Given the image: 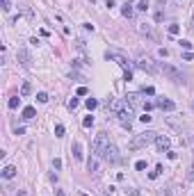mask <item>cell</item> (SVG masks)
<instances>
[{
  "mask_svg": "<svg viewBox=\"0 0 194 196\" xmlns=\"http://www.w3.org/2000/svg\"><path fill=\"white\" fill-rule=\"evenodd\" d=\"M155 137H158V132L153 130H144V132H139V135H135L130 144H128V148L130 151H139V148H146L149 144H153L155 141Z\"/></svg>",
  "mask_w": 194,
  "mask_h": 196,
  "instance_id": "6da1fadb",
  "label": "cell"
},
{
  "mask_svg": "<svg viewBox=\"0 0 194 196\" xmlns=\"http://www.w3.org/2000/svg\"><path fill=\"white\" fill-rule=\"evenodd\" d=\"M105 57H108V59H114L116 64L123 68V80H133V64H130V62H128L123 55H119V53H110V50H108V53H105Z\"/></svg>",
  "mask_w": 194,
  "mask_h": 196,
  "instance_id": "7a4b0ae2",
  "label": "cell"
},
{
  "mask_svg": "<svg viewBox=\"0 0 194 196\" xmlns=\"http://www.w3.org/2000/svg\"><path fill=\"white\" fill-rule=\"evenodd\" d=\"M135 64H137L142 71H146V73H151V76H155L158 73V66H155V62L151 59L149 55H144V53H139L137 57H135Z\"/></svg>",
  "mask_w": 194,
  "mask_h": 196,
  "instance_id": "3957f363",
  "label": "cell"
},
{
  "mask_svg": "<svg viewBox=\"0 0 194 196\" xmlns=\"http://www.w3.org/2000/svg\"><path fill=\"white\" fill-rule=\"evenodd\" d=\"M116 119H119V123H121L126 130H130V128H133V121H135V109L126 103V107H123L121 112L116 114Z\"/></svg>",
  "mask_w": 194,
  "mask_h": 196,
  "instance_id": "277c9868",
  "label": "cell"
},
{
  "mask_svg": "<svg viewBox=\"0 0 194 196\" xmlns=\"http://www.w3.org/2000/svg\"><path fill=\"white\" fill-rule=\"evenodd\" d=\"M110 141L108 139V135H105V132H101V135H96V139H94V155H98V157L103 160V153L108 151V146H110Z\"/></svg>",
  "mask_w": 194,
  "mask_h": 196,
  "instance_id": "5b68a950",
  "label": "cell"
},
{
  "mask_svg": "<svg viewBox=\"0 0 194 196\" xmlns=\"http://www.w3.org/2000/svg\"><path fill=\"white\" fill-rule=\"evenodd\" d=\"M160 71H162L169 80H171V82H176V84L185 82V76H183V73H180L176 66H171V64H162V66H160Z\"/></svg>",
  "mask_w": 194,
  "mask_h": 196,
  "instance_id": "8992f818",
  "label": "cell"
},
{
  "mask_svg": "<svg viewBox=\"0 0 194 196\" xmlns=\"http://www.w3.org/2000/svg\"><path fill=\"white\" fill-rule=\"evenodd\" d=\"M103 160H105V162H110V164H119L121 162V155H119V151H116L114 144H110V146H108V151L103 153Z\"/></svg>",
  "mask_w": 194,
  "mask_h": 196,
  "instance_id": "52a82bcc",
  "label": "cell"
},
{
  "mask_svg": "<svg viewBox=\"0 0 194 196\" xmlns=\"http://www.w3.org/2000/svg\"><path fill=\"white\" fill-rule=\"evenodd\" d=\"M137 30L142 37H149V39H153V41H158V34L153 30V25H149V23H137Z\"/></svg>",
  "mask_w": 194,
  "mask_h": 196,
  "instance_id": "ba28073f",
  "label": "cell"
},
{
  "mask_svg": "<svg viewBox=\"0 0 194 196\" xmlns=\"http://www.w3.org/2000/svg\"><path fill=\"white\" fill-rule=\"evenodd\" d=\"M16 59H19V64L25 66V68L32 66V57H30V53H27L25 48H19V50H16Z\"/></svg>",
  "mask_w": 194,
  "mask_h": 196,
  "instance_id": "9c48e42d",
  "label": "cell"
},
{
  "mask_svg": "<svg viewBox=\"0 0 194 196\" xmlns=\"http://www.w3.org/2000/svg\"><path fill=\"white\" fill-rule=\"evenodd\" d=\"M126 103H128L133 109H135V107H144V100H142V96H139V94H128V96H126Z\"/></svg>",
  "mask_w": 194,
  "mask_h": 196,
  "instance_id": "30bf717a",
  "label": "cell"
},
{
  "mask_svg": "<svg viewBox=\"0 0 194 196\" xmlns=\"http://www.w3.org/2000/svg\"><path fill=\"white\" fill-rule=\"evenodd\" d=\"M158 107H160L162 112H174L176 103L171 100V98H158Z\"/></svg>",
  "mask_w": 194,
  "mask_h": 196,
  "instance_id": "8fae6325",
  "label": "cell"
},
{
  "mask_svg": "<svg viewBox=\"0 0 194 196\" xmlns=\"http://www.w3.org/2000/svg\"><path fill=\"white\" fill-rule=\"evenodd\" d=\"M155 146H158V151H160V153L169 151V137H164V135H158V137H155Z\"/></svg>",
  "mask_w": 194,
  "mask_h": 196,
  "instance_id": "7c38bea8",
  "label": "cell"
},
{
  "mask_svg": "<svg viewBox=\"0 0 194 196\" xmlns=\"http://www.w3.org/2000/svg\"><path fill=\"white\" fill-rule=\"evenodd\" d=\"M87 169H89L91 174H98V171H101V164H98V155H91V157L87 160Z\"/></svg>",
  "mask_w": 194,
  "mask_h": 196,
  "instance_id": "4fadbf2b",
  "label": "cell"
},
{
  "mask_svg": "<svg viewBox=\"0 0 194 196\" xmlns=\"http://www.w3.org/2000/svg\"><path fill=\"white\" fill-rule=\"evenodd\" d=\"M16 176V166H5V169H2V178H5V180H11V178H14Z\"/></svg>",
  "mask_w": 194,
  "mask_h": 196,
  "instance_id": "5bb4252c",
  "label": "cell"
},
{
  "mask_svg": "<svg viewBox=\"0 0 194 196\" xmlns=\"http://www.w3.org/2000/svg\"><path fill=\"white\" fill-rule=\"evenodd\" d=\"M71 155H73L75 160H82V146H80L78 141H75L73 146H71Z\"/></svg>",
  "mask_w": 194,
  "mask_h": 196,
  "instance_id": "9a60e30c",
  "label": "cell"
},
{
  "mask_svg": "<svg viewBox=\"0 0 194 196\" xmlns=\"http://www.w3.org/2000/svg\"><path fill=\"white\" fill-rule=\"evenodd\" d=\"M34 116H37L34 107H23V119H34Z\"/></svg>",
  "mask_w": 194,
  "mask_h": 196,
  "instance_id": "2e32d148",
  "label": "cell"
},
{
  "mask_svg": "<svg viewBox=\"0 0 194 196\" xmlns=\"http://www.w3.org/2000/svg\"><path fill=\"white\" fill-rule=\"evenodd\" d=\"M121 14H123V16H126V18H133V14H135V9H133V7H130V5H128V2H126V5H123V7H121Z\"/></svg>",
  "mask_w": 194,
  "mask_h": 196,
  "instance_id": "e0dca14e",
  "label": "cell"
},
{
  "mask_svg": "<svg viewBox=\"0 0 194 196\" xmlns=\"http://www.w3.org/2000/svg\"><path fill=\"white\" fill-rule=\"evenodd\" d=\"M75 48H78L82 55H87V43H85V39H78V41H75Z\"/></svg>",
  "mask_w": 194,
  "mask_h": 196,
  "instance_id": "ac0fdd59",
  "label": "cell"
},
{
  "mask_svg": "<svg viewBox=\"0 0 194 196\" xmlns=\"http://www.w3.org/2000/svg\"><path fill=\"white\" fill-rule=\"evenodd\" d=\"M167 32H169V34H174V37H176V34L180 32V25H178V23H171V25H167Z\"/></svg>",
  "mask_w": 194,
  "mask_h": 196,
  "instance_id": "d6986e66",
  "label": "cell"
},
{
  "mask_svg": "<svg viewBox=\"0 0 194 196\" xmlns=\"http://www.w3.org/2000/svg\"><path fill=\"white\" fill-rule=\"evenodd\" d=\"M178 46L185 50V53H192V43H190V41H185V39H180V41H178Z\"/></svg>",
  "mask_w": 194,
  "mask_h": 196,
  "instance_id": "ffe728a7",
  "label": "cell"
},
{
  "mask_svg": "<svg viewBox=\"0 0 194 196\" xmlns=\"http://www.w3.org/2000/svg\"><path fill=\"white\" fill-rule=\"evenodd\" d=\"M19 103H21V98L14 96V98H9V100H7V107L9 109H16V107H19Z\"/></svg>",
  "mask_w": 194,
  "mask_h": 196,
  "instance_id": "44dd1931",
  "label": "cell"
},
{
  "mask_svg": "<svg viewBox=\"0 0 194 196\" xmlns=\"http://www.w3.org/2000/svg\"><path fill=\"white\" fill-rule=\"evenodd\" d=\"M30 91H32V84H30V82H23L21 94H23V96H30Z\"/></svg>",
  "mask_w": 194,
  "mask_h": 196,
  "instance_id": "7402d4cb",
  "label": "cell"
},
{
  "mask_svg": "<svg viewBox=\"0 0 194 196\" xmlns=\"http://www.w3.org/2000/svg\"><path fill=\"white\" fill-rule=\"evenodd\" d=\"M85 105L89 107V109H94V107H98V100H96V98H87V103H85Z\"/></svg>",
  "mask_w": 194,
  "mask_h": 196,
  "instance_id": "603a6c76",
  "label": "cell"
},
{
  "mask_svg": "<svg viewBox=\"0 0 194 196\" xmlns=\"http://www.w3.org/2000/svg\"><path fill=\"white\" fill-rule=\"evenodd\" d=\"M78 105H80V100H78V98H71V100H69V109H71V112H73V109L78 107Z\"/></svg>",
  "mask_w": 194,
  "mask_h": 196,
  "instance_id": "cb8c5ba5",
  "label": "cell"
},
{
  "mask_svg": "<svg viewBox=\"0 0 194 196\" xmlns=\"http://www.w3.org/2000/svg\"><path fill=\"white\" fill-rule=\"evenodd\" d=\"M37 100L39 103H46V100H48V94H46V91H39V94H37Z\"/></svg>",
  "mask_w": 194,
  "mask_h": 196,
  "instance_id": "d4e9b609",
  "label": "cell"
},
{
  "mask_svg": "<svg viewBox=\"0 0 194 196\" xmlns=\"http://www.w3.org/2000/svg\"><path fill=\"white\" fill-rule=\"evenodd\" d=\"M82 125H85V128H91V125H94V116H85Z\"/></svg>",
  "mask_w": 194,
  "mask_h": 196,
  "instance_id": "484cf974",
  "label": "cell"
},
{
  "mask_svg": "<svg viewBox=\"0 0 194 196\" xmlns=\"http://www.w3.org/2000/svg\"><path fill=\"white\" fill-rule=\"evenodd\" d=\"M137 9H139V11H146V9H149V2H146V0H139Z\"/></svg>",
  "mask_w": 194,
  "mask_h": 196,
  "instance_id": "4316f807",
  "label": "cell"
},
{
  "mask_svg": "<svg viewBox=\"0 0 194 196\" xmlns=\"http://www.w3.org/2000/svg\"><path fill=\"white\" fill-rule=\"evenodd\" d=\"M160 174H162V164H158V166H155V171H151V178H158Z\"/></svg>",
  "mask_w": 194,
  "mask_h": 196,
  "instance_id": "83f0119b",
  "label": "cell"
},
{
  "mask_svg": "<svg viewBox=\"0 0 194 196\" xmlns=\"http://www.w3.org/2000/svg\"><path fill=\"white\" fill-rule=\"evenodd\" d=\"M55 137H64V125H55Z\"/></svg>",
  "mask_w": 194,
  "mask_h": 196,
  "instance_id": "f1b7e54d",
  "label": "cell"
},
{
  "mask_svg": "<svg viewBox=\"0 0 194 196\" xmlns=\"http://www.w3.org/2000/svg\"><path fill=\"white\" fill-rule=\"evenodd\" d=\"M135 169H137V171H144L146 169V162H144V160H139V162L135 164Z\"/></svg>",
  "mask_w": 194,
  "mask_h": 196,
  "instance_id": "f546056e",
  "label": "cell"
},
{
  "mask_svg": "<svg viewBox=\"0 0 194 196\" xmlns=\"http://www.w3.org/2000/svg\"><path fill=\"white\" fill-rule=\"evenodd\" d=\"M0 5H2V11H9V0H0Z\"/></svg>",
  "mask_w": 194,
  "mask_h": 196,
  "instance_id": "4dcf8cb0",
  "label": "cell"
},
{
  "mask_svg": "<svg viewBox=\"0 0 194 196\" xmlns=\"http://www.w3.org/2000/svg\"><path fill=\"white\" fill-rule=\"evenodd\" d=\"M183 59L185 62H192L194 59V53H183Z\"/></svg>",
  "mask_w": 194,
  "mask_h": 196,
  "instance_id": "1f68e13d",
  "label": "cell"
},
{
  "mask_svg": "<svg viewBox=\"0 0 194 196\" xmlns=\"http://www.w3.org/2000/svg\"><path fill=\"white\" fill-rule=\"evenodd\" d=\"M144 94H146V96H153L155 89H153V87H144Z\"/></svg>",
  "mask_w": 194,
  "mask_h": 196,
  "instance_id": "d6a6232c",
  "label": "cell"
},
{
  "mask_svg": "<svg viewBox=\"0 0 194 196\" xmlns=\"http://www.w3.org/2000/svg\"><path fill=\"white\" fill-rule=\"evenodd\" d=\"M139 119H142L144 123H151V119H153V116H149V112H144V116H139Z\"/></svg>",
  "mask_w": 194,
  "mask_h": 196,
  "instance_id": "836d02e7",
  "label": "cell"
},
{
  "mask_svg": "<svg viewBox=\"0 0 194 196\" xmlns=\"http://www.w3.org/2000/svg\"><path fill=\"white\" fill-rule=\"evenodd\" d=\"M78 96H87V87H78V91H75Z\"/></svg>",
  "mask_w": 194,
  "mask_h": 196,
  "instance_id": "e575fe53",
  "label": "cell"
},
{
  "mask_svg": "<svg viewBox=\"0 0 194 196\" xmlns=\"http://www.w3.org/2000/svg\"><path fill=\"white\" fill-rule=\"evenodd\" d=\"M60 166H62V160L55 157V160H53V169H60Z\"/></svg>",
  "mask_w": 194,
  "mask_h": 196,
  "instance_id": "d590c367",
  "label": "cell"
},
{
  "mask_svg": "<svg viewBox=\"0 0 194 196\" xmlns=\"http://www.w3.org/2000/svg\"><path fill=\"white\" fill-rule=\"evenodd\" d=\"M187 180H194V166H190V171H187Z\"/></svg>",
  "mask_w": 194,
  "mask_h": 196,
  "instance_id": "8d00e7d4",
  "label": "cell"
},
{
  "mask_svg": "<svg viewBox=\"0 0 194 196\" xmlns=\"http://www.w3.org/2000/svg\"><path fill=\"white\" fill-rule=\"evenodd\" d=\"M128 196H142V194H139V189H128Z\"/></svg>",
  "mask_w": 194,
  "mask_h": 196,
  "instance_id": "74e56055",
  "label": "cell"
},
{
  "mask_svg": "<svg viewBox=\"0 0 194 196\" xmlns=\"http://www.w3.org/2000/svg\"><path fill=\"white\" fill-rule=\"evenodd\" d=\"M158 55H160V57H167L169 50H167V48H160V50H158Z\"/></svg>",
  "mask_w": 194,
  "mask_h": 196,
  "instance_id": "f35d334b",
  "label": "cell"
},
{
  "mask_svg": "<svg viewBox=\"0 0 194 196\" xmlns=\"http://www.w3.org/2000/svg\"><path fill=\"white\" fill-rule=\"evenodd\" d=\"M162 196H171V189H169V187H164V189H162Z\"/></svg>",
  "mask_w": 194,
  "mask_h": 196,
  "instance_id": "ab89813d",
  "label": "cell"
},
{
  "mask_svg": "<svg viewBox=\"0 0 194 196\" xmlns=\"http://www.w3.org/2000/svg\"><path fill=\"white\" fill-rule=\"evenodd\" d=\"M55 196H66V194H64V189H55Z\"/></svg>",
  "mask_w": 194,
  "mask_h": 196,
  "instance_id": "60d3db41",
  "label": "cell"
},
{
  "mask_svg": "<svg viewBox=\"0 0 194 196\" xmlns=\"http://www.w3.org/2000/svg\"><path fill=\"white\" fill-rule=\"evenodd\" d=\"M192 32H194V16H192Z\"/></svg>",
  "mask_w": 194,
  "mask_h": 196,
  "instance_id": "b9f144b4",
  "label": "cell"
},
{
  "mask_svg": "<svg viewBox=\"0 0 194 196\" xmlns=\"http://www.w3.org/2000/svg\"><path fill=\"white\" fill-rule=\"evenodd\" d=\"M80 196H89V194H80Z\"/></svg>",
  "mask_w": 194,
  "mask_h": 196,
  "instance_id": "7bdbcfd3",
  "label": "cell"
},
{
  "mask_svg": "<svg viewBox=\"0 0 194 196\" xmlns=\"http://www.w3.org/2000/svg\"><path fill=\"white\" fill-rule=\"evenodd\" d=\"M192 107H194V100H192Z\"/></svg>",
  "mask_w": 194,
  "mask_h": 196,
  "instance_id": "ee69618b",
  "label": "cell"
}]
</instances>
